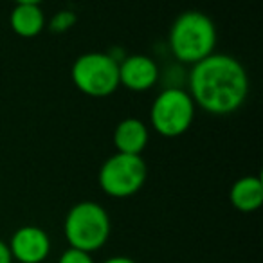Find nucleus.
I'll use <instances>...</instances> for the list:
<instances>
[{"instance_id":"obj_4","label":"nucleus","mask_w":263,"mask_h":263,"mask_svg":"<svg viewBox=\"0 0 263 263\" xmlns=\"http://www.w3.org/2000/svg\"><path fill=\"white\" fill-rule=\"evenodd\" d=\"M74 87L90 98H108L119 88V62L110 52H85L70 67Z\"/></svg>"},{"instance_id":"obj_2","label":"nucleus","mask_w":263,"mask_h":263,"mask_svg":"<svg viewBox=\"0 0 263 263\" xmlns=\"http://www.w3.org/2000/svg\"><path fill=\"white\" fill-rule=\"evenodd\" d=\"M218 33L216 26L205 13L184 11L173 20L168 34L172 54L179 62L195 65L215 52Z\"/></svg>"},{"instance_id":"obj_11","label":"nucleus","mask_w":263,"mask_h":263,"mask_svg":"<svg viewBox=\"0 0 263 263\" xmlns=\"http://www.w3.org/2000/svg\"><path fill=\"white\" fill-rule=\"evenodd\" d=\"M9 26L20 38H36L47 26L45 13L36 4H15L9 15Z\"/></svg>"},{"instance_id":"obj_16","label":"nucleus","mask_w":263,"mask_h":263,"mask_svg":"<svg viewBox=\"0 0 263 263\" xmlns=\"http://www.w3.org/2000/svg\"><path fill=\"white\" fill-rule=\"evenodd\" d=\"M15 4H36V6H40L44 0H13Z\"/></svg>"},{"instance_id":"obj_15","label":"nucleus","mask_w":263,"mask_h":263,"mask_svg":"<svg viewBox=\"0 0 263 263\" xmlns=\"http://www.w3.org/2000/svg\"><path fill=\"white\" fill-rule=\"evenodd\" d=\"M103 263H137L134 258H128V256H110Z\"/></svg>"},{"instance_id":"obj_8","label":"nucleus","mask_w":263,"mask_h":263,"mask_svg":"<svg viewBox=\"0 0 263 263\" xmlns=\"http://www.w3.org/2000/svg\"><path fill=\"white\" fill-rule=\"evenodd\" d=\"M161 70L146 54H128L119 62V87L130 92H144L155 87Z\"/></svg>"},{"instance_id":"obj_5","label":"nucleus","mask_w":263,"mask_h":263,"mask_svg":"<svg viewBox=\"0 0 263 263\" xmlns=\"http://www.w3.org/2000/svg\"><path fill=\"white\" fill-rule=\"evenodd\" d=\"M195 112L197 106L186 88L166 87L152 103L150 124L162 137H180L191 128Z\"/></svg>"},{"instance_id":"obj_14","label":"nucleus","mask_w":263,"mask_h":263,"mask_svg":"<svg viewBox=\"0 0 263 263\" xmlns=\"http://www.w3.org/2000/svg\"><path fill=\"white\" fill-rule=\"evenodd\" d=\"M0 263H13L11 252L4 240H0Z\"/></svg>"},{"instance_id":"obj_7","label":"nucleus","mask_w":263,"mask_h":263,"mask_svg":"<svg viewBox=\"0 0 263 263\" xmlns=\"http://www.w3.org/2000/svg\"><path fill=\"white\" fill-rule=\"evenodd\" d=\"M13 261L42 263L51 254V238L38 226H24L13 233L8 243Z\"/></svg>"},{"instance_id":"obj_12","label":"nucleus","mask_w":263,"mask_h":263,"mask_svg":"<svg viewBox=\"0 0 263 263\" xmlns=\"http://www.w3.org/2000/svg\"><path fill=\"white\" fill-rule=\"evenodd\" d=\"M78 22V16L74 11H70V9H62V11L54 13L52 15V18L49 20V31H52V33H67V31H70L74 26H76Z\"/></svg>"},{"instance_id":"obj_6","label":"nucleus","mask_w":263,"mask_h":263,"mask_svg":"<svg viewBox=\"0 0 263 263\" xmlns=\"http://www.w3.org/2000/svg\"><path fill=\"white\" fill-rule=\"evenodd\" d=\"M148 179V166L141 155L114 154L101 164L98 173L99 187L112 198L134 197Z\"/></svg>"},{"instance_id":"obj_1","label":"nucleus","mask_w":263,"mask_h":263,"mask_svg":"<svg viewBox=\"0 0 263 263\" xmlns=\"http://www.w3.org/2000/svg\"><path fill=\"white\" fill-rule=\"evenodd\" d=\"M187 92L198 108L211 116H229L249 96L247 70L234 56L213 52L191 65Z\"/></svg>"},{"instance_id":"obj_10","label":"nucleus","mask_w":263,"mask_h":263,"mask_svg":"<svg viewBox=\"0 0 263 263\" xmlns=\"http://www.w3.org/2000/svg\"><path fill=\"white\" fill-rule=\"evenodd\" d=\"M229 200L234 209L241 213H254L263 204V180L258 175L238 179L231 186Z\"/></svg>"},{"instance_id":"obj_3","label":"nucleus","mask_w":263,"mask_h":263,"mask_svg":"<svg viewBox=\"0 0 263 263\" xmlns=\"http://www.w3.org/2000/svg\"><path fill=\"white\" fill-rule=\"evenodd\" d=\"M112 223L106 209L92 200H83L69 209L63 222V234L69 247L96 252L108 241Z\"/></svg>"},{"instance_id":"obj_13","label":"nucleus","mask_w":263,"mask_h":263,"mask_svg":"<svg viewBox=\"0 0 263 263\" xmlns=\"http://www.w3.org/2000/svg\"><path fill=\"white\" fill-rule=\"evenodd\" d=\"M58 263H96V261H94V258H92L90 252L69 247L67 251L62 252Z\"/></svg>"},{"instance_id":"obj_9","label":"nucleus","mask_w":263,"mask_h":263,"mask_svg":"<svg viewBox=\"0 0 263 263\" xmlns=\"http://www.w3.org/2000/svg\"><path fill=\"white\" fill-rule=\"evenodd\" d=\"M150 132L146 123L137 117H126L119 121L114 130V146L117 154L126 155H141L148 146Z\"/></svg>"}]
</instances>
